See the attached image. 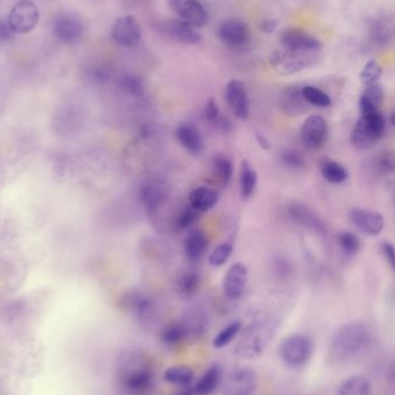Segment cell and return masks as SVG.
Listing matches in <instances>:
<instances>
[{"instance_id": "obj_1", "label": "cell", "mask_w": 395, "mask_h": 395, "mask_svg": "<svg viewBox=\"0 0 395 395\" xmlns=\"http://www.w3.org/2000/svg\"><path fill=\"white\" fill-rule=\"evenodd\" d=\"M122 362L119 381L125 391L131 394H142L152 387L154 379L152 367L142 355H131Z\"/></svg>"}, {"instance_id": "obj_2", "label": "cell", "mask_w": 395, "mask_h": 395, "mask_svg": "<svg viewBox=\"0 0 395 395\" xmlns=\"http://www.w3.org/2000/svg\"><path fill=\"white\" fill-rule=\"evenodd\" d=\"M369 331L362 322H348L336 332L331 343V353L336 358H347L360 351L369 341Z\"/></svg>"}, {"instance_id": "obj_3", "label": "cell", "mask_w": 395, "mask_h": 395, "mask_svg": "<svg viewBox=\"0 0 395 395\" xmlns=\"http://www.w3.org/2000/svg\"><path fill=\"white\" fill-rule=\"evenodd\" d=\"M280 358L287 367L300 369L307 365L314 354L312 340L304 334L287 336L280 345Z\"/></svg>"}, {"instance_id": "obj_4", "label": "cell", "mask_w": 395, "mask_h": 395, "mask_svg": "<svg viewBox=\"0 0 395 395\" xmlns=\"http://www.w3.org/2000/svg\"><path fill=\"white\" fill-rule=\"evenodd\" d=\"M312 56L314 53L285 48L271 55V65L279 75H293L307 68L312 63Z\"/></svg>"}, {"instance_id": "obj_5", "label": "cell", "mask_w": 395, "mask_h": 395, "mask_svg": "<svg viewBox=\"0 0 395 395\" xmlns=\"http://www.w3.org/2000/svg\"><path fill=\"white\" fill-rule=\"evenodd\" d=\"M271 339V329H267L262 324L256 325L244 333L243 338L237 345L236 351L240 356L245 358H257L265 351Z\"/></svg>"}, {"instance_id": "obj_6", "label": "cell", "mask_w": 395, "mask_h": 395, "mask_svg": "<svg viewBox=\"0 0 395 395\" xmlns=\"http://www.w3.org/2000/svg\"><path fill=\"white\" fill-rule=\"evenodd\" d=\"M39 11L32 1L21 0L13 6L8 15V25L15 34H27L39 25Z\"/></svg>"}, {"instance_id": "obj_7", "label": "cell", "mask_w": 395, "mask_h": 395, "mask_svg": "<svg viewBox=\"0 0 395 395\" xmlns=\"http://www.w3.org/2000/svg\"><path fill=\"white\" fill-rule=\"evenodd\" d=\"M300 138L307 149H320L328 139L327 120L319 115L307 117L300 128Z\"/></svg>"}, {"instance_id": "obj_8", "label": "cell", "mask_w": 395, "mask_h": 395, "mask_svg": "<svg viewBox=\"0 0 395 395\" xmlns=\"http://www.w3.org/2000/svg\"><path fill=\"white\" fill-rule=\"evenodd\" d=\"M226 101L238 119L245 120L250 116V99L247 94V86L238 79H233L226 87Z\"/></svg>"}, {"instance_id": "obj_9", "label": "cell", "mask_w": 395, "mask_h": 395, "mask_svg": "<svg viewBox=\"0 0 395 395\" xmlns=\"http://www.w3.org/2000/svg\"><path fill=\"white\" fill-rule=\"evenodd\" d=\"M175 15L193 27H202L207 22V12L198 0H168Z\"/></svg>"}, {"instance_id": "obj_10", "label": "cell", "mask_w": 395, "mask_h": 395, "mask_svg": "<svg viewBox=\"0 0 395 395\" xmlns=\"http://www.w3.org/2000/svg\"><path fill=\"white\" fill-rule=\"evenodd\" d=\"M113 41L122 46L132 48L138 46L142 39V32L138 22L133 17L126 15L117 19L111 29Z\"/></svg>"}, {"instance_id": "obj_11", "label": "cell", "mask_w": 395, "mask_h": 395, "mask_svg": "<svg viewBox=\"0 0 395 395\" xmlns=\"http://www.w3.org/2000/svg\"><path fill=\"white\" fill-rule=\"evenodd\" d=\"M219 37L230 48H243L250 41V29L245 22L229 19L220 26Z\"/></svg>"}, {"instance_id": "obj_12", "label": "cell", "mask_w": 395, "mask_h": 395, "mask_svg": "<svg viewBox=\"0 0 395 395\" xmlns=\"http://www.w3.org/2000/svg\"><path fill=\"white\" fill-rule=\"evenodd\" d=\"M349 220L357 229L369 236H377L385 227L384 218L380 213L369 209H351L349 212Z\"/></svg>"}, {"instance_id": "obj_13", "label": "cell", "mask_w": 395, "mask_h": 395, "mask_svg": "<svg viewBox=\"0 0 395 395\" xmlns=\"http://www.w3.org/2000/svg\"><path fill=\"white\" fill-rule=\"evenodd\" d=\"M249 278V269L242 262L231 265L223 282V290L229 300H238L243 296Z\"/></svg>"}, {"instance_id": "obj_14", "label": "cell", "mask_w": 395, "mask_h": 395, "mask_svg": "<svg viewBox=\"0 0 395 395\" xmlns=\"http://www.w3.org/2000/svg\"><path fill=\"white\" fill-rule=\"evenodd\" d=\"M53 32L61 42L73 44L81 39L84 26L80 19L72 15H61L53 22Z\"/></svg>"}, {"instance_id": "obj_15", "label": "cell", "mask_w": 395, "mask_h": 395, "mask_svg": "<svg viewBox=\"0 0 395 395\" xmlns=\"http://www.w3.org/2000/svg\"><path fill=\"white\" fill-rule=\"evenodd\" d=\"M257 383L254 371L240 369L228 378L224 385V395H252L257 388Z\"/></svg>"}, {"instance_id": "obj_16", "label": "cell", "mask_w": 395, "mask_h": 395, "mask_svg": "<svg viewBox=\"0 0 395 395\" xmlns=\"http://www.w3.org/2000/svg\"><path fill=\"white\" fill-rule=\"evenodd\" d=\"M281 42L287 49L317 53L321 50V43L314 36L302 32L300 29H288L281 36Z\"/></svg>"}, {"instance_id": "obj_17", "label": "cell", "mask_w": 395, "mask_h": 395, "mask_svg": "<svg viewBox=\"0 0 395 395\" xmlns=\"http://www.w3.org/2000/svg\"><path fill=\"white\" fill-rule=\"evenodd\" d=\"M163 32L168 37L176 41V42L184 43V44H197L200 42L202 36L199 35L193 26L183 21V20H170L162 26Z\"/></svg>"}, {"instance_id": "obj_18", "label": "cell", "mask_w": 395, "mask_h": 395, "mask_svg": "<svg viewBox=\"0 0 395 395\" xmlns=\"http://www.w3.org/2000/svg\"><path fill=\"white\" fill-rule=\"evenodd\" d=\"M177 140L184 148L192 153V154H199L204 147V142L200 135V131L193 124L183 123L177 127Z\"/></svg>"}, {"instance_id": "obj_19", "label": "cell", "mask_w": 395, "mask_h": 395, "mask_svg": "<svg viewBox=\"0 0 395 395\" xmlns=\"http://www.w3.org/2000/svg\"><path fill=\"white\" fill-rule=\"evenodd\" d=\"M189 202H190L191 207L198 212H209L214 209L219 202V193L211 187H197L189 195Z\"/></svg>"}, {"instance_id": "obj_20", "label": "cell", "mask_w": 395, "mask_h": 395, "mask_svg": "<svg viewBox=\"0 0 395 395\" xmlns=\"http://www.w3.org/2000/svg\"><path fill=\"white\" fill-rule=\"evenodd\" d=\"M289 215L293 221L300 223L307 229L312 230L314 233H325L326 228L319 216L314 214L310 209H307L303 205L290 206Z\"/></svg>"}, {"instance_id": "obj_21", "label": "cell", "mask_w": 395, "mask_h": 395, "mask_svg": "<svg viewBox=\"0 0 395 395\" xmlns=\"http://www.w3.org/2000/svg\"><path fill=\"white\" fill-rule=\"evenodd\" d=\"M222 380V367L219 364H213L198 379L194 385L197 395H211L216 391Z\"/></svg>"}, {"instance_id": "obj_22", "label": "cell", "mask_w": 395, "mask_h": 395, "mask_svg": "<svg viewBox=\"0 0 395 395\" xmlns=\"http://www.w3.org/2000/svg\"><path fill=\"white\" fill-rule=\"evenodd\" d=\"M379 139L380 138L369 126V124L360 118L355 124L350 142H351V145L358 151H367V149L372 148Z\"/></svg>"}, {"instance_id": "obj_23", "label": "cell", "mask_w": 395, "mask_h": 395, "mask_svg": "<svg viewBox=\"0 0 395 395\" xmlns=\"http://www.w3.org/2000/svg\"><path fill=\"white\" fill-rule=\"evenodd\" d=\"M207 237L200 230L191 231L184 242V252L190 261H198L205 253L207 249Z\"/></svg>"}, {"instance_id": "obj_24", "label": "cell", "mask_w": 395, "mask_h": 395, "mask_svg": "<svg viewBox=\"0 0 395 395\" xmlns=\"http://www.w3.org/2000/svg\"><path fill=\"white\" fill-rule=\"evenodd\" d=\"M163 379L170 385L189 387L194 381V372L187 365H173L164 371Z\"/></svg>"}, {"instance_id": "obj_25", "label": "cell", "mask_w": 395, "mask_h": 395, "mask_svg": "<svg viewBox=\"0 0 395 395\" xmlns=\"http://www.w3.org/2000/svg\"><path fill=\"white\" fill-rule=\"evenodd\" d=\"M177 293L183 298L195 296L200 289V276L194 271H187L180 274L176 281Z\"/></svg>"}, {"instance_id": "obj_26", "label": "cell", "mask_w": 395, "mask_h": 395, "mask_svg": "<svg viewBox=\"0 0 395 395\" xmlns=\"http://www.w3.org/2000/svg\"><path fill=\"white\" fill-rule=\"evenodd\" d=\"M305 103L307 101L304 99L302 95V90L297 88H288L283 93L282 99H281V106L283 111L291 115V116H297L305 111Z\"/></svg>"}, {"instance_id": "obj_27", "label": "cell", "mask_w": 395, "mask_h": 395, "mask_svg": "<svg viewBox=\"0 0 395 395\" xmlns=\"http://www.w3.org/2000/svg\"><path fill=\"white\" fill-rule=\"evenodd\" d=\"M319 169L325 180L332 184H341L348 178V171L340 163L329 159H321Z\"/></svg>"}, {"instance_id": "obj_28", "label": "cell", "mask_w": 395, "mask_h": 395, "mask_svg": "<svg viewBox=\"0 0 395 395\" xmlns=\"http://www.w3.org/2000/svg\"><path fill=\"white\" fill-rule=\"evenodd\" d=\"M166 189L159 183H148L140 190V198L144 205L149 209H156L166 199Z\"/></svg>"}, {"instance_id": "obj_29", "label": "cell", "mask_w": 395, "mask_h": 395, "mask_svg": "<svg viewBox=\"0 0 395 395\" xmlns=\"http://www.w3.org/2000/svg\"><path fill=\"white\" fill-rule=\"evenodd\" d=\"M258 175L253 166L247 161H243L240 164V194L244 199L249 198L254 193L257 189Z\"/></svg>"}, {"instance_id": "obj_30", "label": "cell", "mask_w": 395, "mask_h": 395, "mask_svg": "<svg viewBox=\"0 0 395 395\" xmlns=\"http://www.w3.org/2000/svg\"><path fill=\"white\" fill-rule=\"evenodd\" d=\"M370 381L362 376H354L343 381L339 395H370Z\"/></svg>"}, {"instance_id": "obj_31", "label": "cell", "mask_w": 395, "mask_h": 395, "mask_svg": "<svg viewBox=\"0 0 395 395\" xmlns=\"http://www.w3.org/2000/svg\"><path fill=\"white\" fill-rule=\"evenodd\" d=\"M187 334L186 326L182 322H171L163 327L161 331V340L166 346L173 347L180 345Z\"/></svg>"}, {"instance_id": "obj_32", "label": "cell", "mask_w": 395, "mask_h": 395, "mask_svg": "<svg viewBox=\"0 0 395 395\" xmlns=\"http://www.w3.org/2000/svg\"><path fill=\"white\" fill-rule=\"evenodd\" d=\"M124 305L127 310L140 314V316L148 314L152 309V302L148 297L144 293H137V291L127 293L126 296L124 297Z\"/></svg>"}, {"instance_id": "obj_33", "label": "cell", "mask_w": 395, "mask_h": 395, "mask_svg": "<svg viewBox=\"0 0 395 395\" xmlns=\"http://www.w3.org/2000/svg\"><path fill=\"white\" fill-rule=\"evenodd\" d=\"M240 329H242L240 321H233L231 324L228 325L227 327L223 328L222 331L214 338L213 347L215 349H222V348L233 343V339H236L237 336L240 333Z\"/></svg>"}, {"instance_id": "obj_34", "label": "cell", "mask_w": 395, "mask_h": 395, "mask_svg": "<svg viewBox=\"0 0 395 395\" xmlns=\"http://www.w3.org/2000/svg\"><path fill=\"white\" fill-rule=\"evenodd\" d=\"M302 95L307 104L317 106V108H327L332 103V99L326 93L314 86H305L302 89Z\"/></svg>"}, {"instance_id": "obj_35", "label": "cell", "mask_w": 395, "mask_h": 395, "mask_svg": "<svg viewBox=\"0 0 395 395\" xmlns=\"http://www.w3.org/2000/svg\"><path fill=\"white\" fill-rule=\"evenodd\" d=\"M213 170L222 186H227L229 184L233 173V163L226 156H218L213 161Z\"/></svg>"}, {"instance_id": "obj_36", "label": "cell", "mask_w": 395, "mask_h": 395, "mask_svg": "<svg viewBox=\"0 0 395 395\" xmlns=\"http://www.w3.org/2000/svg\"><path fill=\"white\" fill-rule=\"evenodd\" d=\"M338 243H339L341 250L348 256L356 254L360 249V240L355 233L350 231H343L338 236Z\"/></svg>"}, {"instance_id": "obj_37", "label": "cell", "mask_w": 395, "mask_h": 395, "mask_svg": "<svg viewBox=\"0 0 395 395\" xmlns=\"http://www.w3.org/2000/svg\"><path fill=\"white\" fill-rule=\"evenodd\" d=\"M383 75V68L376 60H369L360 72V81L365 86L374 85Z\"/></svg>"}, {"instance_id": "obj_38", "label": "cell", "mask_w": 395, "mask_h": 395, "mask_svg": "<svg viewBox=\"0 0 395 395\" xmlns=\"http://www.w3.org/2000/svg\"><path fill=\"white\" fill-rule=\"evenodd\" d=\"M231 254H233V245L231 244H220L209 256V264L214 267H221L226 264L227 261L229 260Z\"/></svg>"}, {"instance_id": "obj_39", "label": "cell", "mask_w": 395, "mask_h": 395, "mask_svg": "<svg viewBox=\"0 0 395 395\" xmlns=\"http://www.w3.org/2000/svg\"><path fill=\"white\" fill-rule=\"evenodd\" d=\"M281 161L291 169H303L305 166V159L302 153L296 149H285L281 153Z\"/></svg>"}, {"instance_id": "obj_40", "label": "cell", "mask_w": 395, "mask_h": 395, "mask_svg": "<svg viewBox=\"0 0 395 395\" xmlns=\"http://www.w3.org/2000/svg\"><path fill=\"white\" fill-rule=\"evenodd\" d=\"M198 218H199V212L195 211V209H192V207L184 209L177 216L175 226H176L177 229H187V228H190L192 224L195 223Z\"/></svg>"}, {"instance_id": "obj_41", "label": "cell", "mask_w": 395, "mask_h": 395, "mask_svg": "<svg viewBox=\"0 0 395 395\" xmlns=\"http://www.w3.org/2000/svg\"><path fill=\"white\" fill-rule=\"evenodd\" d=\"M362 96L365 97L372 106L379 109L381 103H383V99H384V93H383V88L380 86L374 84V85L367 86V89Z\"/></svg>"}, {"instance_id": "obj_42", "label": "cell", "mask_w": 395, "mask_h": 395, "mask_svg": "<svg viewBox=\"0 0 395 395\" xmlns=\"http://www.w3.org/2000/svg\"><path fill=\"white\" fill-rule=\"evenodd\" d=\"M204 118H205L206 122L214 124V125L219 123L221 115H220L219 106H218L215 99H209L206 103L205 108H204Z\"/></svg>"}, {"instance_id": "obj_43", "label": "cell", "mask_w": 395, "mask_h": 395, "mask_svg": "<svg viewBox=\"0 0 395 395\" xmlns=\"http://www.w3.org/2000/svg\"><path fill=\"white\" fill-rule=\"evenodd\" d=\"M377 169L381 173H389L391 170H395V156L388 153L378 156Z\"/></svg>"}, {"instance_id": "obj_44", "label": "cell", "mask_w": 395, "mask_h": 395, "mask_svg": "<svg viewBox=\"0 0 395 395\" xmlns=\"http://www.w3.org/2000/svg\"><path fill=\"white\" fill-rule=\"evenodd\" d=\"M122 85L132 95H140L144 90L142 82L139 81L138 79L135 78V77H125Z\"/></svg>"}, {"instance_id": "obj_45", "label": "cell", "mask_w": 395, "mask_h": 395, "mask_svg": "<svg viewBox=\"0 0 395 395\" xmlns=\"http://www.w3.org/2000/svg\"><path fill=\"white\" fill-rule=\"evenodd\" d=\"M381 250H383V253H384L385 259L387 261L388 265L395 274V247H393V244L385 242L381 245Z\"/></svg>"}, {"instance_id": "obj_46", "label": "cell", "mask_w": 395, "mask_h": 395, "mask_svg": "<svg viewBox=\"0 0 395 395\" xmlns=\"http://www.w3.org/2000/svg\"><path fill=\"white\" fill-rule=\"evenodd\" d=\"M13 30L8 25V22L0 21V41H8L13 37Z\"/></svg>"}, {"instance_id": "obj_47", "label": "cell", "mask_w": 395, "mask_h": 395, "mask_svg": "<svg viewBox=\"0 0 395 395\" xmlns=\"http://www.w3.org/2000/svg\"><path fill=\"white\" fill-rule=\"evenodd\" d=\"M276 27H278V22L276 20H273V19H266L260 23L261 30L265 32H274Z\"/></svg>"}, {"instance_id": "obj_48", "label": "cell", "mask_w": 395, "mask_h": 395, "mask_svg": "<svg viewBox=\"0 0 395 395\" xmlns=\"http://www.w3.org/2000/svg\"><path fill=\"white\" fill-rule=\"evenodd\" d=\"M257 142L260 145L261 148L266 149V151L271 148V142H269V139L266 138L262 133H259V132L257 133Z\"/></svg>"}, {"instance_id": "obj_49", "label": "cell", "mask_w": 395, "mask_h": 395, "mask_svg": "<svg viewBox=\"0 0 395 395\" xmlns=\"http://www.w3.org/2000/svg\"><path fill=\"white\" fill-rule=\"evenodd\" d=\"M391 122H392V124H393V125H394V126H395V110H394V111H393V113H392Z\"/></svg>"}]
</instances>
